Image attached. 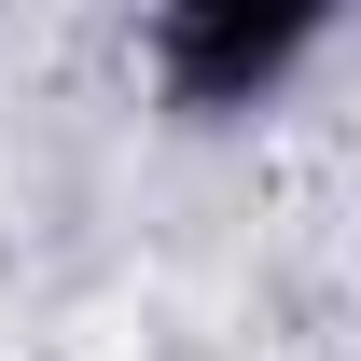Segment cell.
I'll list each match as a JSON object with an SVG mask.
<instances>
[{"label": "cell", "mask_w": 361, "mask_h": 361, "mask_svg": "<svg viewBox=\"0 0 361 361\" xmlns=\"http://www.w3.org/2000/svg\"><path fill=\"white\" fill-rule=\"evenodd\" d=\"M319 14L334 0H167V84L195 111H236L319 42Z\"/></svg>", "instance_id": "6da1fadb"}]
</instances>
